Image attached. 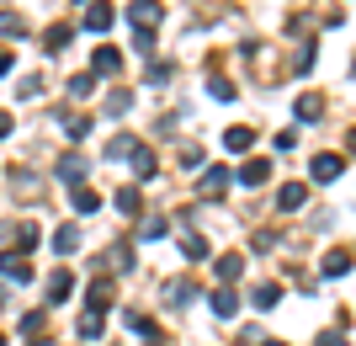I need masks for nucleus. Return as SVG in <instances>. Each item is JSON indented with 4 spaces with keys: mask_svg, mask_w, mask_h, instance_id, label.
<instances>
[{
    "mask_svg": "<svg viewBox=\"0 0 356 346\" xmlns=\"http://www.w3.org/2000/svg\"><path fill=\"white\" fill-rule=\"evenodd\" d=\"M234 181L255 192V187H266V181H271V166H266V160H245V166L234 171Z\"/></svg>",
    "mask_w": 356,
    "mask_h": 346,
    "instance_id": "nucleus-4",
    "label": "nucleus"
},
{
    "mask_svg": "<svg viewBox=\"0 0 356 346\" xmlns=\"http://www.w3.org/2000/svg\"><path fill=\"white\" fill-rule=\"evenodd\" d=\"M134 48L138 54H154V32H134Z\"/></svg>",
    "mask_w": 356,
    "mask_h": 346,
    "instance_id": "nucleus-33",
    "label": "nucleus"
},
{
    "mask_svg": "<svg viewBox=\"0 0 356 346\" xmlns=\"http://www.w3.org/2000/svg\"><path fill=\"white\" fill-rule=\"evenodd\" d=\"M70 203H74V213H96L102 208V197L90 192V187H70Z\"/></svg>",
    "mask_w": 356,
    "mask_h": 346,
    "instance_id": "nucleus-18",
    "label": "nucleus"
},
{
    "mask_svg": "<svg viewBox=\"0 0 356 346\" xmlns=\"http://www.w3.org/2000/svg\"><path fill=\"white\" fill-rule=\"evenodd\" d=\"M213 272H218V283L229 288V283H239V277H245V256H234V251H229V256H218L213 261Z\"/></svg>",
    "mask_w": 356,
    "mask_h": 346,
    "instance_id": "nucleus-10",
    "label": "nucleus"
},
{
    "mask_svg": "<svg viewBox=\"0 0 356 346\" xmlns=\"http://www.w3.org/2000/svg\"><path fill=\"white\" fill-rule=\"evenodd\" d=\"M208 304H213V315H218V320H234L239 315V293H234V288H218Z\"/></svg>",
    "mask_w": 356,
    "mask_h": 346,
    "instance_id": "nucleus-13",
    "label": "nucleus"
},
{
    "mask_svg": "<svg viewBox=\"0 0 356 346\" xmlns=\"http://www.w3.org/2000/svg\"><path fill=\"white\" fill-rule=\"evenodd\" d=\"M165 229H170V224H165V219H149V224H144V229H138V235H144V240H160Z\"/></svg>",
    "mask_w": 356,
    "mask_h": 346,
    "instance_id": "nucleus-31",
    "label": "nucleus"
},
{
    "mask_svg": "<svg viewBox=\"0 0 356 346\" xmlns=\"http://www.w3.org/2000/svg\"><path fill=\"white\" fill-rule=\"evenodd\" d=\"M112 22H118V11H112L106 0H96V6H90V11L80 16V27H86V32H106V27H112Z\"/></svg>",
    "mask_w": 356,
    "mask_h": 346,
    "instance_id": "nucleus-6",
    "label": "nucleus"
},
{
    "mask_svg": "<svg viewBox=\"0 0 356 346\" xmlns=\"http://www.w3.org/2000/svg\"><path fill=\"white\" fill-rule=\"evenodd\" d=\"M102 325H106V309H86L74 331H80V341H96V336H102Z\"/></svg>",
    "mask_w": 356,
    "mask_h": 346,
    "instance_id": "nucleus-15",
    "label": "nucleus"
},
{
    "mask_svg": "<svg viewBox=\"0 0 356 346\" xmlns=\"http://www.w3.org/2000/svg\"><path fill=\"white\" fill-rule=\"evenodd\" d=\"M266 346H282V341H266Z\"/></svg>",
    "mask_w": 356,
    "mask_h": 346,
    "instance_id": "nucleus-38",
    "label": "nucleus"
},
{
    "mask_svg": "<svg viewBox=\"0 0 356 346\" xmlns=\"http://www.w3.org/2000/svg\"><path fill=\"white\" fill-rule=\"evenodd\" d=\"M170 80V64H149V86H165Z\"/></svg>",
    "mask_w": 356,
    "mask_h": 346,
    "instance_id": "nucleus-32",
    "label": "nucleus"
},
{
    "mask_svg": "<svg viewBox=\"0 0 356 346\" xmlns=\"http://www.w3.org/2000/svg\"><path fill=\"white\" fill-rule=\"evenodd\" d=\"M293 118L298 123H319L325 118V96H319V91H303V96L293 102Z\"/></svg>",
    "mask_w": 356,
    "mask_h": 346,
    "instance_id": "nucleus-3",
    "label": "nucleus"
},
{
    "mask_svg": "<svg viewBox=\"0 0 356 346\" xmlns=\"http://www.w3.org/2000/svg\"><path fill=\"white\" fill-rule=\"evenodd\" d=\"M351 150H356V128H351Z\"/></svg>",
    "mask_w": 356,
    "mask_h": 346,
    "instance_id": "nucleus-37",
    "label": "nucleus"
},
{
    "mask_svg": "<svg viewBox=\"0 0 356 346\" xmlns=\"http://www.w3.org/2000/svg\"><path fill=\"white\" fill-rule=\"evenodd\" d=\"M59 181H70V187H86V155H64V160H59Z\"/></svg>",
    "mask_w": 356,
    "mask_h": 346,
    "instance_id": "nucleus-12",
    "label": "nucleus"
},
{
    "mask_svg": "<svg viewBox=\"0 0 356 346\" xmlns=\"http://www.w3.org/2000/svg\"><path fill=\"white\" fill-rule=\"evenodd\" d=\"M319 272H325V277H346V272H351V256H346V251H330V256L319 261Z\"/></svg>",
    "mask_w": 356,
    "mask_h": 346,
    "instance_id": "nucleus-20",
    "label": "nucleus"
},
{
    "mask_svg": "<svg viewBox=\"0 0 356 346\" xmlns=\"http://www.w3.org/2000/svg\"><path fill=\"white\" fill-rule=\"evenodd\" d=\"M90 91H96V75H90V70H86V75H70V96H74V102H86Z\"/></svg>",
    "mask_w": 356,
    "mask_h": 346,
    "instance_id": "nucleus-23",
    "label": "nucleus"
},
{
    "mask_svg": "<svg viewBox=\"0 0 356 346\" xmlns=\"http://www.w3.org/2000/svg\"><path fill=\"white\" fill-rule=\"evenodd\" d=\"M160 16H165L160 0H134V6H128V22H134L138 32H154V27H160Z\"/></svg>",
    "mask_w": 356,
    "mask_h": 346,
    "instance_id": "nucleus-1",
    "label": "nucleus"
},
{
    "mask_svg": "<svg viewBox=\"0 0 356 346\" xmlns=\"http://www.w3.org/2000/svg\"><path fill=\"white\" fill-rule=\"evenodd\" d=\"M229 176H234V171H223V166H208V171H202V181H197V192H202V197H218L223 187H229Z\"/></svg>",
    "mask_w": 356,
    "mask_h": 346,
    "instance_id": "nucleus-9",
    "label": "nucleus"
},
{
    "mask_svg": "<svg viewBox=\"0 0 356 346\" xmlns=\"http://www.w3.org/2000/svg\"><path fill=\"white\" fill-rule=\"evenodd\" d=\"M118 213H138V187H122L118 192Z\"/></svg>",
    "mask_w": 356,
    "mask_h": 346,
    "instance_id": "nucleus-29",
    "label": "nucleus"
},
{
    "mask_svg": "<svg viewBox=\"0 0 356 346\" xmlns=\"http://www.w3.org/2000/svg\"><path fill=\"white\" fill-rule=\"evenodd\" d=\"M11 70H16V54H11V48H0V75H11Z\"/></svg>",
    "mask_w": 356,
    "mask_h": 346,
    "instance_id": "nucleus-35",
    "label": "nucleus"
},
{
    "mask_svg": "<svg viewBox=\"0 0 356 346\" xmlns=\"http://www.w3.org/2000/svg\"><path fill=\"white\" fill-rule=\"evenodd\" d=\"M128 107H134V91H112V102H106V112H112V118H122Z\"/></svg>",
    "mask_w": 356,
    "mask_h": 346,
    "instance_id": "nucleus-26",
    "label": "nucleus"
},
{
    "mask_svg": "<svg viewBox=\"0 0 356 346\" xmlns=\"http://www.w3.org/2000/svg\"><path fill=\"white\" fill-rule=\"evenodd\" d=\"M0 346H6V336H0Z\"/></svg>",
    "mask_w": 356,
    "mask_h": 346,
    "instance_id": "nucleus-39",
    "label": "nucleus"
},
{
    "mask_svg": "<svg viewBox=\"0 0 356 346\" xmlns=\"http://www.w3.org/2000/svg\"><path fill=\"white\" fill-rule=\"evenodd\" d=\"M90 75H122V54L118 48H96V59H90Z\"/></svg>",
    "mask_w": 356,
    "mask_h": 346,
    "instance_id": "nucleus-7",
    "label": "nucleus"
},
{
    "mask_svg": "<svg viewBox=\"0 0 356 346\" xmlns=\"http://www.w3.org/2000/svg\"><path fill=\"white\" fill-rule=\"evenodd\" d=\"M181 251H186L192 261H202L208 256V240H202V235H181Z\"/></svg>",
    "mask_w": 356,
    "mask_h": 346,
    "instance_id": "nucleus-24",
    "label": "nucleus"
},
{
    "mask_svg": "<svg viewBox=\"0 0 356 346\" xmlns=\"http://www.w3.org/2000/svg\"><path fill=\"white\" fill-rule=\"evenodd\" d=\"M250 299H255V309H277V299H282V288H277V283H261V288L250 293Z\"/></svg>",
    "mask_w": 356,
    "mask_h": 346,
    "instance_id": "nucleus-21",
    "label": "nucleus"
},
{
    "mask_svg": "<svg viewBox=\"0 0 356 346\" xmlns=\"http://www.w3.org/2000/svg\"><path fill=\"white\" fill-rule=\"evenodd\" d=\"M309 171H314V181H325V187H330L335 176H346V155H335V150H319Z\"/></svg>",
    "mask_w": 356,
    "mask_h": 346,
    "instance_id": "nucleus-2",
    "label": "nucleus"
},
{
    "mask_svg": "<svg viewBox=\"0 0 356 346\" xmlns=\"http://www.w3.org/2000/svg\"><path fill=\"white\" fill-rule=\"evenodd\" d=\"M122 325H128V331H134V336H154V320H149V315H128V320H122Z\"/></svg>",
    "mask_w": 356,
    "mask_h": 346,
    "instance_id": "nucleus-28",
    "label": "nucleus"
},
{
    "mask_svg": "<svg viewBox=\"0 0 356 346\" xmlns=\"http://www.w3.org/2000/svg\"><path fill=\"white\" fill-rule=\"evenodd\" d=\"M11 139V112H0V144Z\"/></svg>",
    "mask_w": 356,
    "mask_h": 346,
    "instance_id": "nucleus-36",
    "label": "nucleus"
},
{
    "mask_svg": "<svg viewBox=\"0 0 356 346\" xmlns=\"http://www.w3.org/2000/svg\"><path fill=\"white\" fill-rule=\"evenodd\" d=\"M0 272H6L11 283H27V277H32V267H27V256H22V251H0Z\"/></svg>",
    "mask_w": 356,
    "mask_h": 346,
    "instance_id": "nucleus-8",
    "label": "nucleus"
},
{
    "mask_svg": "<svg viewBox=\"0 0 356 346\" xmlns=\"http://www.w3.org/2000/svg\"><path fill=\"white\" fill-rule=\"evenodd\" d=\"M64 134H70V139H74V144H80V139H86V134H90V118H70V123H64Z\"/></svg>",
    "mask_w": 356,
    "mask_h": 346,
    "instance_id": "nucleus-30",
    "label": "nucleus"
},
{
    "mask_svg": "<svg viewBox=\"0 0 356 346\" xmlns=\"http://www.w3.org/2000/svg\"><path fill=\"white\" fill-rule=\"evenodd\" d=\"M303 203H309V187H303V181H287L282 192H277V208H282V213L303 208Z\"/></svg>",
    "mask_w": 356,
    "mask_h": 346,
    "instance_id": "nucleus-11",
    "label": "nucleus"
},
{
    "mask_svg": "<svg viewBox=\"0 0 356 346\" xmlns=\"http://www.w3.org/2000/svg\"><path fill=\"white\" fill-rule=\"evenodd\" d=\"M128 166H134V176H138V181H149V176H154V155H149L144 144H138V150L128 155Z\"/></svg>",
    "mask_w": 356,
    "mask_h": 346,
    "instance_id": "nucleus-19",
    "label": "nucleus"
},
{
    "mask_svg": "<svg viewBox=\"0 0 356 346\" xmlns=\"http://www.w3.org/2000/svg\"><path fill=\"white\" fill-rule=\"evenodd\" d=\"M74 245H80V229H74V224H64L59 235H54V251H59V256H70Z\"/></svg>",
    "mask_w": 356,
    "mask_h": 346,
    "instance_id": "nucleus-22",
    "label": "nucleus"
},
{
    "mask_svg": "<svg viewBox=\"0 0 356 346\" xmlns=\"http://www.w3.org/2000/svg\"><path fill=\"white\" fill-rule=\"evenodd\" d=\"M314 346H346V336H341V331H325V336H319Z\"/></svg>",
    "mask_w": 356,
    "mask_h": 346,
    "instance_id": "nucleus-34",
    "label": "nucleus"
},
{
    "mask_svg": "<svg viewBox=\"0 0 356 346\" xmlns=\"http://www.w3.org/2000/svg\"><path fill=\"white\" fill-rule=\"evenodd\" d=\"M309 70H314V43H303L298 59H293V75H309Z\"/></svg>",
    "mask_w": 356,
    "mask_h": 346,
    "instance_id": "nucleus-27",
    "label": "nucleus"
},
{
    "mask_svg": "<svg viewBox=\"0 0 356 346\" xmlns=\"http://www.w3.org/2000/svg\"><path fill=\"white\" fill-rule=\"evenodd\" d=\"M70 38H74V27H70V22H59V27L43 32V48H48V54H64V48H70Z\"/></svg>",
    "mask_w": 356,
    "mask_h": 346,
    "instance_id": "nucleus-16",
    "label": "nucleus"
},
{
    "mask_svg": "<svg viewBox=\"0 0 356 346\" xmlns=\"http://www.w3.org/2000/svg\"><path fill=\"white\" fill-rule=\"evenodd\" d=\"M165 299L176 304V309H186V304H192V299H197V288H192V283H186V277H170V283H165Z\"/></svg>",
    "mask_w": 356,
    "mask_h": 346,
    "instance_id": "nucleus-14",
    "label": "nucleus"
},
{
    "mask_svg": "<svg viewBox=\"0 0 356 346\" xmlns=\"http://www.w3.org/2000/svg\"><path fill=\"white\" fill-rule=\"evenodd\" d=\"M70 288H74V277H70V272H54L43 293H48V304H64V299H70Z\"/></svg>",
    "mask_w": 356,
    "mask_h": 346,
    "instance_id": "nucleus-17",
    "label": "nucleus"
},
{
    "mask_svg": "<svg viewBox=\"0 0 356 346\" xmlns=\"http://www.w3.org/2000/svg\"><path fill=\"white\" fill-rule=\"evenodd\" d=\"M223 150H234V155H250V150H255V128H245V123L223 128Z\"/></svg>",
    "mask_w": 356,
    "mask_h": 346,
    "instance_id": "nucleus-5",
    "label": "nucleus"
},
{
    "mask_svg": "<svg viewBox=\"0 0 356 346\" xmlns=\"http://www.w3.org/2000/svg\"><path fill=\"white\" fill-rule=\"evenodd\" d=\"M208 91H213V102H234V96H239V91L229 86L223 75H213V80H208Z\"/></svg>",
    "mask_w": 356,
    "mask_h": 346,
    "instance_id": "nucleus-25",
    "label": "nucleus"
}]
</instances>
